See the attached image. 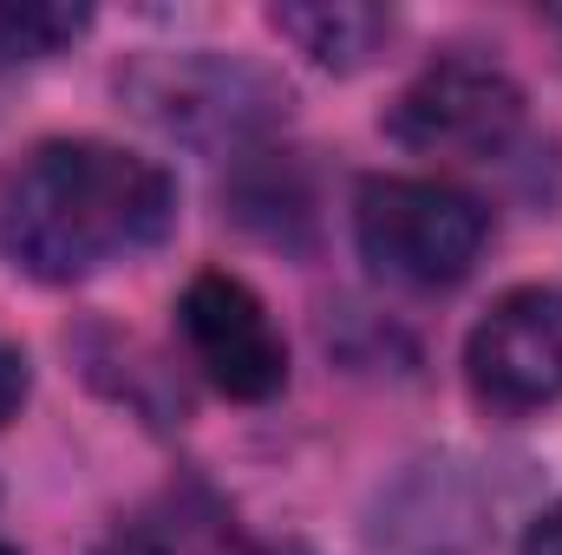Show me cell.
<instances>
[{
    "label": "cell",
    "mask_w": 562,
    "mask_h": 555,
    "mask_svg": "<svg viewBox=\"0 0 562 555\" xmlns=\"http://www.w3.org/2000/svg\"><path fill=\"white\" fill-rule=\"evenodd\" d=\"M99 555H164V543H157V536H144V530H132V536H112Z\"/></svg>",
    "instance_id": "8fae6325"
},
{
    "label": "cell",
    "mask_w": 562,
    "mask_h": 555,
    "mask_svg": "<svg viewBox=\"0 0 562 555\" xmlns=\"http://www.w3.org/2000/svg\"><path fill=\"white\" fill-rule=\"evenodd\" d=\"M464 386L477 412L537 418L562 406V287H510L464 340Z\"/></svg>",
    "instance_id": "5b68a950"
},
{
    "label": "cell",
    "mask_w": 562,
    "mask_h": 555,
    "mask_svg": "<svg viewBox=\"0 0 562 555\" xmlns=\"http://www.w3.org/2000/svg\"><path fill=\"white\" fill-rule=\"evenodd\" d=\"M26 393H33V373H26V353L0 340V424H7V418H20V406H26Z\"/></svg>",
    "instance_id": "9c48e42d"
},
{
    "label": "cell",
    "mask_w": 562,
    "mask_h": 555,
    "mask_svg": "<svg viewBox=\"0 0 562 555\" xmlns=\"http://www.w3.org/2000/svg\"><path fill=\"white\" fill-rule=\"evenodd\" d=\"M517 555H562V497L530 523V530H524V550Z\"/></svg>",
    "instance_id": "30bf717a"
},
{
    "label": "cell",
    "mask_w": 562,
    "mask_h": 555,
    "mask_svg": "<svg viewBox=\"0 0 562 555\" xmlns=\"http://www.w3.org/2000/svg\"><path fill=\"white\" fill-rule=\"evenodd\" d=\"M177 223V183L105 138H40L0 163V262L33 281H86L144 256Z\"/></svg>",
    "instance_id": "6da1fadb"
},
{
    "label": "cell",
    "mask_w": 562,
    "mask_h": 555,
    "mask_svg": "<svg viewBox=\"0 0 562 555\" xmlns=\"http://www.w3.org/2000/svg\"><path fill=\"white\" fill-rule=\"evenodd\" d=\"M92 26L86 7H0V59H46Z\"/></svg>",
    "instance_id": "ba28073f"
},
{
    "label": "cell",
    "mask_w": 562,
    "mask_h": 555,
    "mask_svg": "<svg viewBox=\"0 0 562 555\" xmlns=\"http://www.w3.org/2000/svg\"><path fill=\"white\" fill-rule=\"evenodd\" d=\"M269 26H276L281 39H294L327 72H360L393 39V13L386 7H347V0H334V7L327 0L321 7H276Z\"/></svg>",
    "instance_id": "52a82bcc"
},
{
    "label": "cell",
    "mask_w": 562,
    "mask_h": 555,
    "mask_svg": "<svg viewBox=\"0 0 562 555\" xmlns=\"http://www.w3.org/2000/svg\"><path fill=\"white\" fill-rule=\"evenodd\" d=\"M177 327L190 360L203 366V380L223 399L262 406L288 386V340H281L269 301L229 269H203L190 275L183 301H177Z\"/></svg>",
    "instance_id": "8992f818"
},
{
    "label": "cell",
    "mask_w": 562,
    "mask_h": 555,
    "mask_svg": "<svg viewBox=\"0 0 562 555\" xmlns=\"http://www.w3.org/2000/svg\"><path fill=\"white\" fill-rule=\"evenodd\" d=\"M353 242L373 275L400 287H451L477 269L491 216L471 190L445 177H373L353 203Z\"/></svg>",
    "instance_id": "3957f363"
},
{
    "label": "cell",
    "mask_w": 562,
    "mask_h": 555,
    "mask_svg": "<svg viewBox=\"0 0 562 555\" xmlns=\"http://www.w3.org/2000/svg\"><path fill=\"white\" fill-rule=\"evenodd\" d=\"M0 555H20V550H13V543H0Z\"/></svg>",
    "instance_id": "7c38bea8"
},
{
    "label": "cell",
    "mask_w": 562,
    "mask_h": 555,
    "mask_svg": "<svg viewBox=\"0 0 562 555\" xmlns=\"http://www.w3.org/2000/svg\"><path fill=\"white\" fill-rule=\"evenodd\" d=\"M517 132H524V86L504 66L464 59V53L431 59L386 112V138L413 157L484 163V157H504Z\"/></svg>",
    "instance_id": "277c9868"
},
{
    "label": "cell",
    "mask_w": 562,
    "mask_h": 555,
    "mask_svg": "<svg viewBox=\"0 0 562 555\" xmlns=\"http://www.w3.org/2000/svg\"><path fill=\"white\" fill-rule=\"evenodd\" d=\"M125 105L190 150H256L288 125V79L216 46L144 53L119 72Z\"/></svg>",
    "instance_id": "7a4b0ae2"
}]
</instances>
